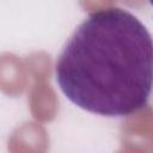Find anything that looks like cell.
Here are the masks:
<instances>
[{"mask_svg": "<svg viewBox=\"0 0 153 153\" xmlns=\"http://www.w3.org/2000/svg\"><path fill=\"white\" fill-rule=\"evenodd\" d=\"M148 2L151 4V6H153V0H148Z\"/></svg>", "mask_w": 153, "mask_h": 153, "instance_id": "cell-2", "label": "cell"}, {"mask_svg": "<svg viewBox=\"0 0 153 153\" xmlns=\"http://www.w3.org/2000/svg\"><path fill=\"white\" fill-rule=\"evenodd\" d=\"M55 80L78 108L104 117L143 109L153 92V37L121 7L90 13L63 45Z\"/></svg>", "mask_w": 153, "mask_h": 153, "instance_id": "cell-1", "label": "cell"}]
</instances>
